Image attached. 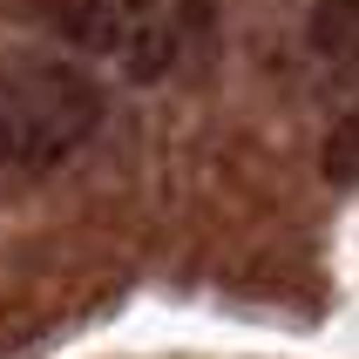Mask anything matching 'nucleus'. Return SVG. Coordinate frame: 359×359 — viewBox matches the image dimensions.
I'll return each mask as SVG.
<instances>
[{
    "label": "nucleus",
    "instance_id": "f257e3e1",
    "mask_svg": "<svg viewBox=\"0 0 359 359\" xmlns=\"http://www.w3.org/2000/svg\"><path fill=\"white\" fill-rule=\"evenodd\" d=\"M0 109H7V129H14V156L61 163L102 122V88L68 61L7 55L0 61Z\"/></svg>",
    "mask_w": 359,
    "mask_h": 359
},
{
    "label": "nucleus",
    "instance_id": "f03ea898",
    "mask_svg": "<svg viewBox=\"0 0 359 359\" xmlns=\"http://www.w3.org/2000/svg\"><path fill=\"white\" fill-rule=\"evenodd\" d=\"M0 14L20 27H41V34H61L68 48H88V55L122 48V14L109 0H0Z\"/></svg>",
    "mask_w": 359,
    "mask_h": 359
},
{
    "label": "nucleus",
    "instance_id": "7ed1b4c3",
    "mask_svg": "<svg viewBox=\"0 0 359 359\" xmlns=\"http://www.w3.org/2000/svg\"><path fill=\"white\" fill-rule=\"evenodd\" d=\"M312 48L325 61H359V0H319L312 7Z\"/></svg>",
    "mask_w": 359,
    "mask_h": 359
},
{
    "label": "nucleus",
    "instance_id": "20e7f679",
    "mask_svg": "<svg viewBox=\"0 0 359 359\" xmlns=\"http://www.w3.org/2000/svg\"><path fill=\"white\" fill-rule=\"evenodd\" d=\"M325 177L332 183H359V116H346L325 136Z\"/></svg>",
    "mask_w": 359,
    "mask_h": 359
},
{
    "label": "nucleus",
    "instance_id": "39448f33",
    "mask_svg": "<svg viewBox=\"0 0 359 359\" xmlns=\"http://www.w3.org/2000/svg\"><path fill=\"white\" fill-rule=\"evenodd\" d=\"M122 61H129V75H156L163 61H170V34L163 27H136V41L122 48Z\"/></svg>",
    "mask_w": 359,
    "mask_h": 359
}]
</instances>
